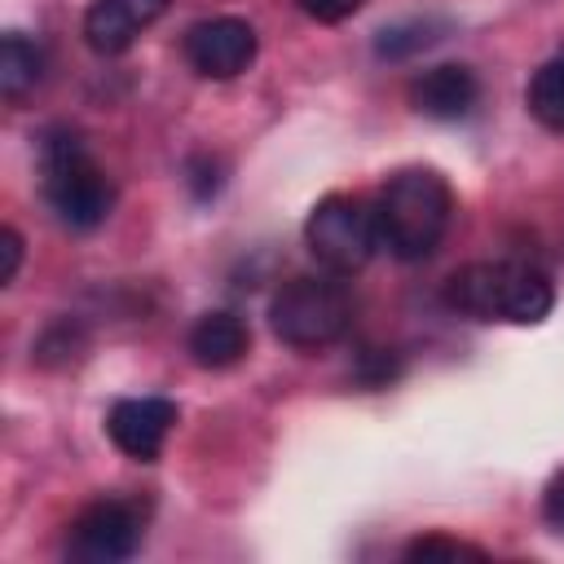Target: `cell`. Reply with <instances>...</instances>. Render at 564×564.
<instances>
[{
	"label": "cell",
	"instance_id": "8",
	"mask_svg": "<svg viewBox=\"0 0 564 564\" xmlns=\"http://www.w3.org/2000/svg\"><path fill=\"white\" fill-rule=\"evenodd\" d=\"M172 427H176V401L167 397H123L106 414V432L115 449L137 463H154Z\"/></svg>",
	"mask_w": 564,
	"mask_h": 564
},
{
	"label": "cell",
	"instance_id": "12",
	"mask_svg": "<svg viewBox=\"0 0 564 564\" xmlns=\"http://www.w3.org/2000/svg\"><path fill=\"white\" fill-rule=\"evenodd\" d=\"M40 79H44V48L35 40H26L22 31H9L0 40V93H4V101L26 97Z\"/></svg>",
	"mask_w": 564,
	"mask_h": 564
},
{
	"label": "cell",
	"instance_id": "15",
	"mask_svg": "<svg viewBox=\"0 0 564 564\" xmlns=\"http://www.w3.org/2000/svg\"><path fill=\"white\" fill-rule=\"evenodd\" d=\"M405 560H485V551L471 542L445 538V533H423L405 546Z\"/></svg>",
	"mask_w": 564,
	"mask_h": 564
},
{
	"label": "cell",
	"instance_id": "10",
	"mask_svg": "<svg viewBox=\"0 0 564 564\" xmlns=\"http://www.w3.org/2000/svg\"><path fill=\"white\" fill-rule=\"evenodd\" d=\"M476 101H480V79L471 66H458V62L432 66V70L414 75V84H410V106L441 123L467 119L476 110Z\"/></svg>",
	"mask_w": 564,
	"mask_h": 564
},
{
	"label": "cell",
	"instance_id": "16",
	"mask_svg": "<svg viewBox=\"0 0 564 564\" xmlns=\"http://www.w3.org/2000/svg\"><path fill=\"white\" fill-rule=\"evenodd\" d=\"M185 181H189V194H194L198 203L216 198V189L225 185V176H220V163H216L212 154H194V159H189V167H185Z\"/></svg>",
	"mask_w": 564,
	"mask_h": 564
},
{
	"label": "cell",
	"instance_id": "20",
	"mask_svg": "<svg viewBox=\"0 0 564 564\" xmlns=\"http://www.w3.org/2000/svg\"><path fill=\"white\" fill-rule=\"evenodd\" d=\"M542 516H546L551 529H564V471L546 485V494H542Z\"/></svg>",
	"mask_w": 564,
	"mask_h": 564
},
{
	"label": "cell",
	"instance_id": "2",
	"mask_svg": "<svg viewBox=\"0 0 564 564\" xmlns=\"http://www.w3.org/2000/svg\"><path fill=\"white\" fill-rule=\"evenodd\" d=\"M379 247L405 264L427 260L454 220V189L436 167H401L375 198Z\"/></svg>",
	"mask_w": 564,
	"mask_h": 564
},
{
	"label": "cell",
	"instance_id": "5",
	"mask_svg": "<svg viewBox=\"0 0 564 564\" xmlns=\"http://www.w3.org/2000/svg\"><path fill=\"white\" fill-rule=\"evenodd\" d=\"M304 247H308V256L326 273L352 278L357 269L370 264V256L379 247L375 203H366L357 194H326V198H317V207L304 220Z\"/></svg>",
	"mask_w": 564,
	"mask_h": 564
},
{
	"label": "cell",
	"instance_id": "17",
	"mask_svg": "<svg viewBox=\"0 0 564 564\" xmlns=\"http://www.w3.org/2000/svg\"><path fill=\"white\" fill-rule=\"evenodd\" d=\"M397 357L392 352H383V348H366L361 352V361H357V379L366 383V388H383V383H392L397 379Z\"/></svg>",
	"mask_w": 564,
	"mask_h": 564
},
{
	"label": "cell",
	"instance_id": "14",
	"mask_svg": "<svg viewBox=\"0 0 564 564\" xmlns=\"http://www.w3.org/2000/svg\"><path fill=\"white\" fill-rule=\"evenodd\" d=\"M524 106L542 128L564 132V53L533 70V79L524 88Z\"/></svg>",
	"mask_w": 564,
	"mask_h": 564
},
{
	"label": "cell",
	"instance_id": "3",
	"mask_svg": "<svg viewBox=\"0 0 564 564\" xmlns=\"http://www.w3.org/2000/svg\"><path fill=\"white\" fill-rule=\"evenodd\" d=\"M40 185L53 207V216L66 229H97L115 207V185L101 172V163L88 154V145L70 128H48L40 141Z\"/></svg>",
	"mask_w": 564,
	"mask_h": 564
},
{
	"label": "cell",
	"instance_id": "11",
	"mask_svg": "<svg viewBox=\"0 0 564 564\" xmlns=\"http://www.w3.org/2000/svg\"><path fill=\"white\" fill-rule=\"evenodd\" d=\"M185 348H189V357H194L203 370H225V366H238V361L247 357L251 330H247V322H242L238 313L212 308V313H203V317L189 326Z\"/></svg>",
	"mask_w": 564,
	"mask_h": 564
},
{
	"label": "cell",
	"instance_id": "4",
	"mask_svg": "<svg viewBox=\"0 0 564 564\" xmlns=\"http://www.w3.org/2000/svg\"><path fill=\"white\" fill-rule=\"evenodd\" d=\"M269 326L286 348H300V352L330 348L352 326V291L339 282V273L291 278L269 300Z\"/></svg>",
	"mask_w": 564,
	"mask_h": 564
},
{
	"label": "cell",
	"instance_id": "18",
	"mask_svg": "<svg viewBox=\"0 0 564 564\" xmlns=\"http://www.w3.org/2000/svg\"><path fill=\"white\" fill-rule=\"evenodd\" d=\"M300 4V13L304 18H313V22H348L352 13H361V4L366 0H295Z\"/></svg>",
	"mask_w": 564,
	"mask_h": 564
},
{
	"label": "cell",
	"instance_id": "9",
	"mask_svg": "<svg viewBox=\"0 0 564 564\" xmlns=\"http://www.w3.org/2000/svg\"><path fill=\"white\" fill-rule=\"evenodd\" d=\"M167 4L172 0H93L84 13V44L101 57H119L167 13Z\"/></svg>",
	"mask_w": 564,
	"mask_h": 564
},
{
	"label": "cell",
	"instance_id": "1",
	"mask_svg": "<svg viewBox=\"0 0 564 564\" xmlns=\"http://www.w3.org/2000/svg\"><path fill=\"white\" fill-rule=\"evenodd\" d=\"M445 304L471 322L538 326L555 308V282L529 260H476L449 273Z\"/></svg>",
	"mask_w": 564,
	"mask_h": 564
},
{
	"label": "cell",
	"instance_id": "19",
	"mask_svg": "<svg viewBox=\"0 0 564 564\" xmlns=\"http://www.w3.org/2000/svg\"><path fill=\"white\" fill-rule=\"evenodd\" d=\"M0 251H4V269H0V282L9 286V282L18 278V264H22V234H18L13 225H4V234H0Z\"/></svg>",
	"mask_w": 564,
	"mask_h": 564
},
{
	"label": "cell",
	"instance_id": "7",
	"mask_svg": "<svg viewBox=\"0 0 564 564\" xmlns=\"http://www.w3.org/2000/svg\"><path fill=\"white\" fill-rule=\"evenodd\" d=\"M260 53V35L247 18H203L185 31V62L203 79H238Z\"/></svg>",
	"mask_w": 564,
	"mask_h": 564
},
{
	"label": "cell",
	"instance_id": "6",
	"mask_svg": "<svg viewBox=\"0 0 564 564\" xmlns=\"http://www.w3.org/2000/svg\"><path fill=\"white\" fill-rule=\"evenodd\" d=\"M141 546V516L123 498H101L70 520L66 555L79 564H119Z\"/></svg>",
	"mask_w": 564,
	"mask_h": 564
},
{
	"label": "cell",
	"instance_id": "13",
	"mask_svg": "<svg viewBox=\"0 0 564 564\" xmlns=\"http://www.w3.org/2000/svg\"><path fill=\"white\" fill-rule=\"evenodd\" d=\"M445 35H449V18H405V22H392V26H383L375 35V57L405 62L414 53H427Z\"/></svg>",
	"mask_w": 564,
	"mask_h": 564
}]
</instances>
